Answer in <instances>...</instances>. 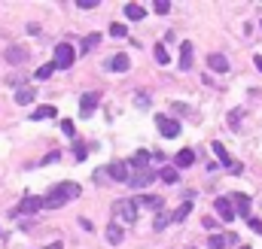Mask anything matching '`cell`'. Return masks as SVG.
Wrapping results in <instances>:
<instances>
[{
	"instance_id": "cell-1",
	"label": "cell",
	"mask_w": 262,
	"mask_h": 249,
	"mask_svg": "<svg viewBox=\"0 0 262 249\" xmlns=\"http://www.w3.org/2000/svg\"><path fill=\"white\" fill-rule=\"evenodd\" d=\"M79 194H82V188H79L76 183H58V186L43 198V204H46V210H55V207H61V204H67V201L79 198Z\"/></svg>"
},
{
	"instance_id": "cell-2",
	"label": "cell",
	"mask_w": 262,
	"mask_h": 249,
	"mask_svg": "<svg viewBox=\"0 0 262 249\" xmlns=\"http://www.w3.org/2000/svg\"><path fill=\"white\" fill-rule=\"evenodd\" d=\"M76 61V49L71 43H58L55 46V58H52V64H55L58 70H67V67H74Z\"/></svg>"
},
{
	"instance_id": "cell-3",
	"label": "cell",
	"mask_w": 262,
	"mask_h": 249,
	"mask_svg": "<svg viewBox=\"0 0 262 249\" xmlns=\"http://www.w3.org/2000/svg\"><path fill=\"white\" fill-rule=\"evenodd\" d=\"M113 219H116V225L119 222H134L137 219V204L134 201H116L113 204Z\"/></svg>"
},
{
	"instance_id": "cell-4",
	"label": "cell",
	"mask_w": 262,
	"mask_h": 249,
	"mask_svg": "<svg viewBox=\"0 0 262 249\" xmlns=\"http://www.w3.org/2000/svg\"><path fill=\"white\" fill-rule=\"evenodd\" d=\"M37 210H46V204H43V198H37V194H25L22 198V204L12 210V216H31V213H37Z\"/></svg>"
},
{
	"instance_id": "cell-5",
	"label": "cell",
	"mask_w": 262,
	"mask_h": 249,
	"mask_svg": "<svg viewBox=\"0 0 262 249\" xmlns=\"http://www.w3.org/2000/svg\"><path fill=\"white\" fill-rule=\"evenodd\" d=\"M155 124H159V131H162V137H168V140H174V137H180V122L177 119H171V116H155Z\"/></svg>"
},
{
	"instance_id": "cell-6",
	"label": "cell",
	"mask_w": 262,
	"mask_h": 249,
	"mask_svg": "<svg viewBox=\"0 0 262 249\" xmlns=\"http://www.w3.org/2000/svg\"><path fill=\"white\" fill-rule=\"evenodd\" d=\"M214 207H217V213H220V219H223V222H235L238 210H235L232 198H217V201H214Z\"/></svg>"
},
{
	"instance_id": "cell-7",
	"label": "cell",
	"mask_w": 262,
	"mask_h": 249,
	"mask_svg": "<svg viewBox=\"0 0 262 249\" xmlns=\"http://www.w3.org/2000/svg\"><path fill=\"white\" fill-rule=\"evenodd\" d=\"M211 149L217 152V158H220V161H223L225 167H229L232 173H241V161H235V158H232L229 152H225V146H223V143H211Z\"/></svg>"
},
{
	"instance_id": "cell-8",
	"label": "cell",
	"mask_w": 262,
	"mask_h": 249,
	"mask_svg": "<svg viewBox=\"0 0 262 249\" xmlns=\"http://www.w3.org/2000/svg\"><path fill=\"white\" fill-rule=\"evenodd\" d=\"M232 198V204H235V210H238V216H244V219H253V213H250V198L247 194H241V191H235V194H229Z\"/></svg>"
},
{
	"instance_id": "cell-9",
	"label": "cell",
	"mask_w": 262,
	"mask_h": 249,
	"mask_svg": "<svg viewBox=\"0 0 262 249\" xmlns=\"http://www.w3.org/2000/svg\"><path fill=\"white\" fill-rule=\"evenodd\" d=\"M107 173H110V180H116V183H131L128 164H125V161H113V164L107 167Z\"/></svg>"
},
{
	"instance_id": "cell-10",
	"label": "cell",
	"mask_w": 262,
	"mask_h": 249,
	"mask_svg": "<svg viewBox=\"0 0 262 249\" xmlns=\"http://www.w3.org/2000/svg\"><path fill=\"white\" fill-rule=\"evenodd\" d=\"M34 100H37V88H34V85H22V88H15V103L28 106V103H34Z\"/></svg>"
},
{
	"instance_id": "cell-11",
	"label": "cell",
	"mask_w": 262,
	"mask_h": 249,
	"mask_svg": "<svg viewBox=\"0 0 262 249\" xmlns=\"http://www.w3.org/2000/svg\"><path fill=\"white\" fill-rule=\"evenodd\" d=\"M152 180H155V170H150V167H147V170H137V173L131 176V188H144V186H150Z\"/></svg>"
},
{
	"instance_id": "cell-12",
	"label": "cell",
	"mask_w": 262,
	"mask_h": 249,
	"mask_svg": "<svg viewBox=\"0 0 262 249\" xmlns=\"http://www.w3.org/2000/svg\"><path fill=\"white\" fill-rule=\"evenodd\" d=\"M28 58H31V55H28L25 46H9V49H6V61H9V64H25Z\"/></svg>"
},
{
	"instance_id": "cell-13",
	"label": "cell",
	"mask_w": 262,
	"mask_h": 249,
	"mask_svg": "<svg viewBox=\"0 0 262 249\" xmlns=\"http://www.w3.org/2000/svg\"><path fill=\"white\" fill-rule=\"evenodd\" d=\"M98 100H101V94H95V92L82 94V100H79V113H82V116H92V113H95V106H98Z\"/></svg>"
},
{
	"instance_id": "cell-14",
	"label": "cell",
	"mask_w": 262,
	"mask_h": 249,
	"mask_svg": "<svg viewBox=\"0 0 262 249\" xmlns=\"http://www.w3.org/2000/svg\"><path fill=\"white\" fill-rule=\"evenodd\" d=\"M207 64H211V70H217V73H225L229 70V58L220 55V52H214V55H207Z\"/></svg>"
},
{
	"instance_id": "cell-15",
	"label": "cell",
	"mask_w": 262,
	"mask_h": 249,
	"mask_svg": "<svg viewBox=\"0 0 262 249\" xmlns=\"http://www.w3.org/2000/svg\"><path fill=\"white\" fill-rule=\"evenodd\" d=\"M128 64H131V61H128V55H125V52H119V55H113V58H110V64H107V67H110V70H116V73H122V70H128Z\"/></svg>"
},
{
	"instance_id": "cell-16",
	"label": "cell",
	"mask_w": 262,
	"mask_h": 249,
	"mask_svg": "<svg viewBox=\"0 0 262 249\" xmlns=\"http://www.w3.org/2000/svg\"><path fill=\"white\" fill-rule=\"evenodd\" d=\"M180 67H183V70L192 67V43H189V40L180 43Z\"/></svg>"
},
{
	"instance_id": "cell-17",
	"label": "cell",
	"mask_w": 262,
	"mask_h": 249,
	"mask_svg": "<svg viewBox=\"0 0 262 249\" xmlns=\"http://www.w3.org/2000/svg\"><path fill=\"white\" fill-rule=\"evenodd\" d=\"M147 164H150V152H147V149L134 152V158H131V167H134V170H147Z\"/></svg>"
},
{
	"instance_id": "cell-18",
	"label": "cell",
	"mask_w": 262,
	"mask_h": 249,
	"mask_svg": "<svg viewBox=\"0 0 262 249\" xmlns=\"http://www.w3.org/2000/svg\"><path fill=\"white\" fill-rule=\"evenodd\" d=\"M195 164V152L192 149H180L177 152V167H192Z\"/></svg>"
},
{
	"instance_id": "cell-19",
	"label": "cell",
	"mask_w": 262,
	"mask_h": 249,
	"mask_svg": "<svg viewBox=\"0 0 262 249\" xmlns=\"http://www.w3.org/2000/svg\"><path fill=\"white\" fill-rule=\"evenodd\" d=\"M107 240H110L113 246H119V243H122V225H116V222H110V225H107Z\"/></svg>"
},
{
	"instance_id": "cell-20",
	"label": "cell",
	"mask_w": 262,
	"mask_h": 249,
	"mask_svg": "<svg viewBox=\"0 0 262 249\" xmlns=\"http://www.w3.org/2000/svg\"><path fill=\"white\" fill-rule=\"evenodd\" d=\"M125 15H128L131 22H141L144 15H147V9H144V6H137V3H125Z\"/></svg>"
},
{
	"instance_id": "cell-21",
	"label": "cell",
	"mask_w": 262,
	"mask_h": 249,
	"mask_svg": "<svg viewBox=\"0 0 262 249\" xmlns=\"http://www.w3.org/2000/svg\"><path fill=\"white\" fill-rule=\"evenodd\" d=\"M141 204L144 207H150V210H162V198H159V194H141Z\"/></svg>"
},
{
	"instance_id": "cell-22",
	"label": "cell",
	"mask_w": 262,
	"mask_h": 249,
	"mask_svg": "<svg viewBox=\"0 0 262 249\" xmlns=\"http://www.w3.org/2000/svg\"><path fill=\"white\" fill-rule=\"evenodd\" d=\"M189 210H192V201H183L177 210H174V216H171V222H183L186 216H189Z\"/></svg>"
},
{
	"instance_id": "cell-23",
	"label": "cell",
	"mask_w": 262,
	"mask_h": 249,
	"mask_svg": "<svg viewBox=\"0 0 262 249\" xmlns=\"http://www.w3.org/2000/svg\"><path fill=\"white\" fill-rule=\"evenodd\" d=\"M55 116V106H37V110H34V122H43V119H52Z\"/></svg>"
},
{
	"instance_id": "cell-24",
	"label": "cell",
	"mask_w": 262,
	"mask_h": 249,
	"mask_svg": "<svg viewBox=\"0 0 262 249\" xmlns=\"http://www.w3.org/2000/svg\"><path fill=\"white\" fill-rule=\"evenodd\" d=\"M101 43V33H89V37H85L82 40V46H79V52H82V55H85V52H92L95 46Z\"/></svg>"
},
{
	"instance_id": "cell-25",
	"label": "cell",
	"mask_w": 262,
	"mask_h": 249,
	"mask_svg": "<svg viewBox=\"0 0 262 249\" xmlns=\"http://www.w3.org/2000/svg\"><path fill=\"white\" fill-rule=\"evenodd\" d=\"M159 176H162L168 186H174V183H177V167H162V170H159Z\"/></svg>"
},
{
	"instance_id": "cell-26",
	"label": "cell",
	"mask_w": 262,
	"mask_h": 249,
	"mask_svg": "<svg viewBox=\"0 0 262 249\" xmlns=\"http://www.w3.org/2000/svg\"><path fill=\"white\" fill-rule=\"evenodd\" d=\"M55 70H58L55 64H43V67H37V79H49L52 73H55Z\"/></svg>"
},
{
	"instance_id": "cell-27",
	"label": "cell",
	"mask_w": 262,
	"mask_h": 249,
	"mask_svg": "<svg viewBox=\"0 0 262 249\" xmlns=\"http://www.w3.org/2000/svg\"><path fill=\"white\" fill-rule=\"evenodd\" d=\"M152 9L159 12V15H168V12H171V0H155V3H152Z\"/></svg>"
},
{
	"instance_id": "cell-28",
	"label": "cell",
	"mask_w": 262,
	"mask_h": 249,
	"mask_svg": "<svg viewBox=\"0 0 262 249\" xmlns=\"http://www.w3.org/2000/svg\"><path fill=\"white\" fill-rule=\"evenodd\" d=\"M125 33H128V31H125V25H119V22H113V25H110V37L122 40V37H125Z\"/></svg>"
},
{
	"instance_id": "cell-29",
	"label": "cell",
	"mask_w": 262,
	"mask_h": 249,
	"mask_svg": "<svg viewBox=\"0 0 262 249\" xmlns=\"http://www.w3.org/2000/svg\"><path fill=\"white\" fill-rule=\"evenodd\" d=\"M168 222H171V216H168V213H159V216L152 219V228H155V231H162V228H165Z\"/></svg>"
},
{
	"instance_id": "cell-30",
	"label": "cell",
	"mask_w": 262,
	"mask_h": 249,
	"mask_svg": "<svg viewBox=\"0 0 262 249\" xmlns=\"http://www.w3.org/2000/svg\"><path fill=\"white\" fill-rule=\"evenodd\" d=\"M207 246H211V249H225V237H223V234H211Z\"/></svg>"
},
{
	"instance_id": "cell-31",
	"label": "cell",
	"mask_w": 262,
	"mask_h": 249,
	"mask_svg": "<svg viewBox=\"0 0 262 249\" xmlns=\"http://www.w3.org/2000/svg\"><path fill=\"white\" fill-rule=\"evenodd\" d=\"M155 61H159V64H168L171 61V55H168L165 46H155Z\"/></svg>"
},
{
	"instance_id": "cell-32",
	"label": "cell",
	"mask_w": 262,
	"mask_h": 249,
	"mask_svg": "<svg viewBox=\"0 0 262 249\" xmlns=\"http://www.w3.org/2000/svg\"><path fill=\"white\" fill-rule=\"evenodd\" d=\"M61 131H64L67 137H74V134H76V128H74V122H71V119H61Z\"/></svg>"
},
{
	"instance_id": "cell-33",
	"label": "cell",
	"mask_w": 262,
	"mask_h": 249,
	"mask_svg": "<svg viewBox=\"0 0 262 249\" xmlns=\"http://www.w3.org/2000/svg\"><path fill=\"white\" fill-rule=\"evenodd\" d=\"M241 119H244V110H232V113H229V124H232V128H238Z\"/></svg>"
},
{
	"instance_id": "cell-34",
	"label": "cell",
	"mask_w": 262,
	"mask_h": 249,
	"mask_svg": "<svg viewBox=\"0 0 262 249\" xmlns=\"http://www.w3.org/2000/svg\"><path fill=\"white\" fill-rule=\"evenodd\" d=\"M98 3H101V0H76V6H79V9H95Z\"/></svg>"
},
{
	"instance_id": "cell-35",
	"label": "cell",
	"mask_w": 262,
	"mask_h": 249,
	"mask_svg": "<svg viewBox=\"0 0 262 249\" xmlns=\"http://www.w3.org/2000/svg\"><path fill=\"white\" fill-rule=\"evenodd\" d=\"M201 225H204L207 231H214V228H217V219H211V216H204V222H201Z\"/></svg>"
},
{
	"instance_id": "cell-36",
	"label": "cell",
	"mask_w": 262,
	"mask_h": 249,
	"mask_svg": "<svg viewBox=\"0 0 262 249\" xmlns=\"http://www.w3.org/2000/svg\"><path fill=\"white\" fill-rule=\"evenodd\" d=\"M247 225H250V228H253V231H256V234H262V222H259V219H250V222H247Z\"/></svg>"
},
{
	"instance_id": "cell-37",
	"label": "cell",
	"mask_w": 262,
	"mask_h": 249,
	"mask_svg": "<svg viewBox=\"0 0 262 249\" xmlns=\"http://www.w3.org/2000/svg\"><path fill=\"white\" fill-rule=\"evenodd\" d=\"M52 161H58V152H49V155L43 158V164H52Z\"/></svg>"
},
{
	"instance_id": "cell-38",
	"label": "cell",
	"mask_w": 262,
	"mask_h": 249,
	"mask_svg": "<svg viewBox=\"0 0 262 249\" xmlns=\"http://www.w3.org/2000/svg\"><path fill=\"white\" fill-rule=\"evenodd\" d=\"M253 64H256V67L262 70V55H256V58H253Z\"/></svg>"
},
{
	"instance_id": "cell-39",
	"label": "cell",
	"mask_w": 262,
	"mask_h": 249,
	"mask_svg": "<svg viewBox=\"0 0 262 249\" xmlns=\"http://www.w3.org/2000/svg\"><path fill=\"white\" fill-rule=\"evenodd\" d=\"M49 249H61V243H52V246H49Z\"/></svg>"
},
{
	"instance_id": "cell-40",
	"label": "cell",
	"mask_w": 262,
	"mask_h": 249,
	"mask_svg": "<svg viewBox=\"0 0 262 249\" xmlns=\"http://www.w3.org/2000/svg\"><path fill=\"white\" fill-rule=\"evenodd\" d=\"M241 249H250V246H241Z\"/></svg>"
}]
</instances>
